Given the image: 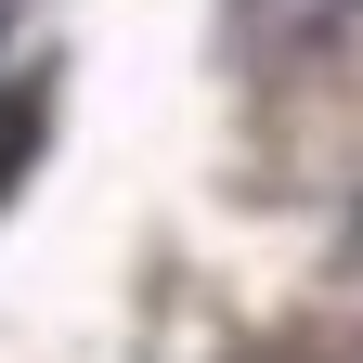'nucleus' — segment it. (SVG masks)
Masks as SVG:
<instances>
[{"label": "nucleus", "instance_id": "f257e3e1", "mask_svg": "<svg viewBox=\"0 0 363 363\" xmlns=\"http://www.w3.org/2000/svg\"><path fill=\"white\" fill-rule=\"evenodd\" d=\"M39 143H52V91L13 78V91H0V208H13V182L39 169Z\"/></svg>", "mask_w": 363, "mask_h": 363}, {"label": "nucleus", "instance_id": "f03ea898", "mask_svg": "<svg viewBox=\"0 0 363 363\" xmlns=\"http://www.w3.org/2000/svg\"><path fill=\"white\" fill-rule=\"evenodd\" d=\"M337 13H350V0H234V26L259 39V52H311Z\"/></svg>", "mask_w": 363, "mask_h": 363}]
</instances>
